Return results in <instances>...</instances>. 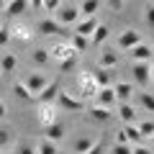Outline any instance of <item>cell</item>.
<instances>
[{
	"label": "cell",
	"instance_id": "6da1fadb",
	"mask_svg": "<svg viewBox=\"0 0 154 154\" xmlns=\"http://www.w3.org/2000/svg\"><path fill=\"white\" fill-rule=\"evenodd\" d=\"M82 100H77L72 93H67V90H59V95H57V108L62 110V113H77V110H82Z\"/></svg>",
	"mask_w": 154,
	"mask_h": 154
},
{
	"label": "cell",
	"instance_id": "7a4b0ae2",
	"mask_svg": "<svg viewBox=\"0 0 154 154\" xmlns=\"http://www.w3.org/2000/svg\"><path fill=\"white\" fill-rule=\"evenodd\" d=\"M131 77H134V82H136V85L146 88V85L152 82V62H134Z\"/></svg>",
	"mask_w": 154,
	"mask_h": 154
},
{
	"label": "cell",
	"instance_id": "3957f363",
	"mask_svg": "<svg viewBox=\"0 0 154 154\" xmlns=\"http://www.w3.org/2000/svg\"><path fill=\"white\" fill-rule=\"evenodd\" d=\"M23 85H26V88L33 93V98H36V95L41 93V90H44L46 85H49V77H46L44 72H28V75H26V80H23Z\"/></svg>",
	"mask_w": 154,
	"mask_h": 154
},
{
	"label": "cell",
	"instance_id": "277c9868",
	"mask_svg": "<svg viewBox=\"0 0 154 154\" xmlns=\"http://www.w3.org/2000/svg\"><path fill=\"white\" fill-rule=\"evenodd\" d=\"M80 18H82V16H80V8H77V5H62L59 11H57L54 21L62 23V26H75Z\"/></svg>",
	"mask_w": 154,
	"mask_h": 154
},
{
	"label": "cell",
	"instance_id": "5b68a950",
	"mask_svg": "<svg viewBox=\"0 0 154 154\" xmlns=\"http://www.w3.org/2000/svg\"><path fill=\"white\" fill-rule=\"evenodd\" d=\"M36 31L41 33V36H64V26L62 23H57L54 18H41V21L36 23Z\"/></svg>",
	"mask_w": 154,
	"mask_h": 154
},
{
	"label": "cell",
	"instance_id": "8992f818",
	"mask_svg": "<svg viewBox=\"0 0 154 154\" xmlns=\"http://www.w3.org/2000/svg\"><path fill=\"white\" fill-rule=\"evenodd\" d=\"M118 49H123V51H128V49H134L136 44H141V33L136 31V28H126V31H121V36H118Z\"/></svg>",
	"mask_w": 154,
	"mask_h": 154
},
{
	"label": "cell",
	"instance_id": "52a82bcc",
	"mask_svg": "<svg viewBox=\"0 0 154 154\" xmlns=\"http://www.w3.org/2000/svg\"><path fill=\"white\" fill-rule=\"evenodd\" d=\"M126 54L131 57L134 62H152L154 59V46L146 44V41H141V44H136L134 49H128Z\"/></svg>",
	"mask_w": 154,
	"mask_h": 154
},
{
	"label": "cell",
	"instance_id": "ba28073f",
	"mask_svg": "<svg viewBox=\"0 0 154 154\" xmlns=\"http://www.w3.org/2000/svg\"><path fill=\"white\" fill-rule=\"evenodd\" d=\"M100 26V18L98 16H90V18H80V21L75 23V33H80V36H93L95 28Z\"/></svg>",
	"mask_w": 154,
	"mask_h": 154
},
{
	"label": "cell",
	"instance_id": "9c48e42d",
	"mask_svg": "<svg viewBox=\"0 0 154 154\" xmlns=\"http://www.w3.org/2000/svg\"><path fill=\"white\" fill-rule=\"evenodd\" d=\"M57 113H59L57 103H41V108H38V121H41V126H49V123L59 121Z\"/></svg>",
	"mask_w": 154,
	"mask_h": 154
},
{
	"label": "cell",
	"instance_id": "30bf717a",
	"mask_svg": "<svg viewBox=\"0 0 154 154\" xmlns=\"http://www.w3.org/2000/svg\"><path fill=\"white\" fill-rule=\"evenodd\" d=\"M59 90H62L59 82H57V80H49V85H46V88L36 95V100H38V103H57V95H59Z\"/></svg>",
	"mask_w": 154,
	"mask_h": 154
},
{
	"label": "cell",
	"instance_id": "8fae6325",
	"mask_svg": "<svg viewBox=\"0 0 154 154\" xmlns=\"http://www.w3.org/2000/svg\"><path fill=\"white\" fill-rule=\"evenodd\" d=\"M95 103L103 105V108H113L118 100H116V93H113V85L110 88H98V93H95Z\"/></svg>",
	"mask_w": 154,
	"mask_h": 154
},
{
	"label": "cell",
	"instance_id": "7c38bea8",
	"mask_svg": "<svg viewBox=\"0 0 154 154\" xmlns=\"http://www.w3.org/2000/svg\"><path fill=\"white\" fill-rule=\"evenodd\" d=\"M44 134L46 136L44 139H49V141H62L64 139V134H67V128H64V123L62 121H54V123H49V126H44Z\"/></svg>",
	"mask_w": 154,
	"mask_h": 154
},
{
	"label": "cell",
	"instance_id": "4fadbf2b",
	"mask_svg": "<svg viewBox=\"0 0 154 154\" xmlns=\"http://www.w3.org/2000/svg\"><path fill=\"white\" fill-rule=\"evenodd\" d=\"M88 116H90V121H95V123H108L110 118H113V113H110V108H103V105H90V110H88Z\"/></svg>",
	"mask_w": 154,
	"mask_h": 154
},
{
	"label": "cell",
	"instance_id": "5bb4252c",
	"mask_svg": "<svg viewBox=\"0 0 154 154\" xmlns=\"http://www.w3.org/2000/svg\"><path fill=\"white\" fill-rule=\"evenodd\" d=\"M31 8H28V0H8V5H5V16L8 18H18L23 16V13H28Z\"/></svg>",
	"mask_w": 154,
	"mask_h": 154
},
{
	"label": "cell",
	"instance_id": "9a60e30c",
	"mask_svg": "<svg viewBox=\"0 0 154 154\" xmlns=\"http://www.w3.org/2000/svg\"><path fill=\"white\" fill-rule=\"evenodd\" d=\"M72 54H77V51L72 49V44H64V41H59V44H54L49 49V57H51V59H57V62L67 59V57H72Z\"/></svg>",
	"mask_w": 154,
	"mask_h": 154
},
{
	"label": "cell",
	"instance_id": "2e32d148",
	"mask_svg": "<svg viewBox=\"0 0 154 154\" xmlns=\"http://www.w3.org/2000/svg\"><path fill=\"white\" fill-rule=\"evenodd\" d=\"M113 93L118 103H131V95H134V85L131 82H118L113 85Z\"/></svg>",
	"mask_w": 154,
	"mask_h": 154
},
{
	"label": "cell",
	"instance_id": "e0dca14e",
	"mask_svg": "<svg viewBox=\"0 0 154 154\" xmlns=\"http://www.w3.org/2000/svg\"><path fill=\"white\" fill-rule=\"evenodd\" d=\"M118 64V51L113 49H103L98 57V67H103V69H113V67Z\"/></svg>",
	"mask_w": 154,
	"mask_h": 154
},
{
	"label": "cell",
	"instance_id": "ac0fdd59",
	"mask_svg": "<svg viewBox=\"0 0 154 154\" xmlns=\"http://www.w3.org/2000/svg\"><path fill=\"white\" fill-rule=\"evenodd\" d=\"M118 118L123 121V126L126 123H134L136 121V108L131 103H118Z\"/></svg>",
	"mask_w": 154,
	"mask_h": 154
},
{
	"label": "cell",
	"instance_id": "d6986e66",
	"mask_svg": "<svg viewBox=\"0 0 154 154\" xmlns=\"http://www.w3.org/2000/svg\"><path fill=\"white\" fill-rule=\"evenodd\" d=\"M77 8H80V16H82V18L98 16V11H100V0H82Z\"/></svg>",
	"mask_w": 154,
	"mask_h": 154
},
{
	"label": "cell",
	"instance_id": "ffe728a7",
	"mask_svg": "<svg viewBox=\"0 0 154 154\" xmlns=\"http://www.w3.org/2000/svg\"><path fill=\"white\" fill-rule=\"evenodd\" d=\"M108 36H110V28L105 26V23H100V26L95 28V33L90 36V46H103V41H105Z\"/></svg>",
	"mask_w": 154,
	"mask_h": 154
},
{
	"label": "cell",
	"instance_id": "44dd1931",
	"mask_svg": "<svg viewBox=\"0 0 154 154\" xmlns=\"http://www.w3.org/2000/svg\"><path fill=\"white\" fill-rule=\"evenodd\" d=\"M93 75V82L98 85V88H110V69H103V67H98L95 72H90Z\"/></svg>",
	"mask_w": 154,
	"mask_h": 154
},
{
	"label": "cell",
	"instance_id": "7402d4cb",
	"mask_svg": "<svg viewBox=\"0 0 154 154\" xmlns=\"http://www.w3.org/2000/svg\"><path fill=\"white\" fill-rule=\"evenodd\" d=\"M123 134H126V141L131 144V146H136V144L144 141V136L139 134V126H134V123H126V126H123Z\"/></svg>",
	"mask_w": 154,
	"mask_h": 154
},
{
	"label": "cell",
	"instance_id": "603a6c76",
	"mask_svg": "<svg viewBox=\"0 0 154 154\" xmlns=\"http://www.w3.org/2000/svg\"><path fill=\"white\" fill-rule=\"evenodd\" d=\"M13 95H16L18 100H23V103H31V100H36V98H33V93H31V90H28L23 82H13Z\"/></svg>",
	"mask_w": 154,
	"mask_h": 154
},
{
	"label": "cell",
	"instance_id": "cb8c5ba5",
	"mask_svg": "<svg viewBox=\"0 0 154 154\" xmlns=\"http://www.w3.org/2000/svg\"><path fill=\"white\" fill-rule=\"evenodd\" d=\"M95 141H98L95 136H80V139L75 141V154H85V152H90Z\"/></svg>",
	"mask_w": 154,
	"mask_h": 154
},
{
	"label": "cell",
	"instance_id": "d4e9b609",
	"mask_svg": "<svg viewBox=\"0 0 154 154\" xmlns=\"http://www.w3.org/2000/svg\"><path fill=\"white\" fill-rule=\"evenodd\" d=\"M69 44H72V49H75L77 54H80V51H88V46H90V38H88V36H80V33H72Z\"/></svg>",
	"mask_w": 154,
	"mask_h": 154
},
{
	"label": "cell",
	"instance_id": "484cf974",
	"mask_svg": "<svg viewBox=\"0 0 154 154\" xmlns=\"http://www.w3.org/2000/svg\"><path fill=\"white\" fill-rule=\"evenodd\" d=\"M18 67V57L16 54H5L3 59H0V72L5 75V72H13Z\"/></svg>",
	"mask_w": 154,
	"mask_h": 154
},
{
	"label": "cell",
	"instance_id": "4316f807",
	"mask_svg": "<svg viewBox=\"0 0 154 154\" xmlns=\"http://www.w3.org/2000/svg\"><path fill=\"white\" fill-rule=\"evenodd\" d=\"M49 59H51V57H49V49H33V51H31V62H33L36 67H44Z\"/></svg>",
	"mask_w": 154,
	"mask_h": 154
},
{
	"label": "cell",
	"instance_id": "83f0119b",
	"mask_svg": "<svg viewBox=\"0 0 154 154\" xmlns=\"http://www.w3.org/2000/svg\"><path fill=\"white\" fill-rule=\"evenodd\" d=\"M36 154H59V149H57L54 141H49V139H41V141L36 144Z\"/></svg>",
	"mask_w": 154,
	"mask_h": 154
},
{
	"label": "cell",
	"instance_id": "f1b7e54d",
	"mask_svg": "<svg viewBox=\"0 0 154 154\" xmlns=\"http://www.w3.org/2000/svg\"><path fill=\"white\" fill-rule=\"evenodd\" d=\"M80 88H85V95L98 93V85L93 82V75H80Z\"/></svg>",
	"mask_w": 154,
	"mask_h": 154
},
{
	"label": "cell",
	"instance_id": "f546056e",
	"mask_svg": "<svg viewBox=\"0 0 154 154\" xmlns=\"http://www.w3.org/2000/svg\"><path fill=\"white\" fill-rule=\"evenodd\" d=\"M139 105H141L144 110H149V113H154V93H139Z\"/></svg>",
	"mask_w": 154,
	"mask_h": 154
},
{
	"label": "cell",
	"instance_id": "4dcf8cb0",
	"mask_svg": "<svg viewBox=\"0 0 154 154\" xmlns=\"http://www.w3.org/2000/svg\"><path fill=\"white\" fill-rule=\"evenodd\" d=\"M139 134H141L144 139H152L154 136V121H152V118H144V121L139 123Z\"/></svg>",
	"mask_w": 154,
	"mask_h": 154
},
{
	"label": "cell",
	"instance_id": "1f68e13d",
	"mask_svg": "<svg viewBox=\"0 0 154 154\" xmlns=\"http://www.w3.org/2000/svg\"><path fill=\"white\" fill-rule=\"evenodd\" d=\"M75 67H77V54H72V57H67V59L59 62V72H72Z\"/></svg>",
	"mask_w": 154,
	"mask_h": 154
},
{
	"label": "cell",
	"instance_id": "d6a6232c",
	"mask_svg": "<svg viewBox=\"0 0 154 154\" xmlns=\"http://www.w3.org/2000/svg\"><path fill=\"white\" fill-rule=\"evenodd\" d=\"M144 21H146L149 31H154V0H152V3H149L146 8H144Z\"/></svg>",
	"mask_w": 154,
	"mask_h": 154
},
{
	"label": "cell",
	"instance_id": "836d02e7",
	"mask_svg": "<svg viewBox=\"0 0 154 154\" xmlns=\"http://www.w3.org/2000/svg\"><path fill=\"white\" fill-rule=\"evenodd\" d=\"M16 152H18V154H36V144H31V141H21Z\"/></svg>",
	"mask_w": 154,
	"mask_h": 154
},
{
	"label": "cell",
	"instance_id": "e575fe53",
	"mask_svg": "<svg viewBox=\"0 0 154 154\" xmlns=\"http://www.w3.org/2000/svg\"><path fill=\"white\" fill-rule=\"evenodd\" d=\"M13 141V136H11V128H0V152L8 146V144Z\"/></svg>",
	"mask_w": 154,
	"mask_h": 154
},
{
	"label": "cell",
	"instance_id": "d590c367",
	"mask_svg": "<svg viewBox=\"0 0 154 154\" xmlns=\"http://www.w3.org/2000/svg\"><path fill=\"white\" fill-rule=\"evenodd\" d=\"M13 38V28H8V26H0V46H5L8 41Z\"/></svg>",
	"mask_w": 154,
	"mask_h": 154
},
{
	"label": "cell",
	"instance_id": "8d00e7d4",
	"mask_svg": "<svg viewBox=\"0 0 154 154\" xmlns=\"http://www.w3.org/2000/svg\"><path fill=\"white\" fill-rule=\"evenodd\" d=\"M13 36H16V38H21V41H31V36H33V33L28 31L26 26H23V28H13Z\"/></svg>",
	"mask_w": 154,
	"mask_h": 154
},
{
	"label": "cell",
	"instance_id": "74e56055",
	"mask_svg": "<svg viewBox=\"0 0 154 154\" xmlns=\"http://www.w3.org/2000/svg\"><path fill=\"white\" fill-rule=\"evenodd\" d=\"M110 154H134V146L131 144H116V146L110 149Z\"/></svg>",
	"mask_w": 154,
	"mask_h": 154
},
{
	"label": "cell",
	"instance_id": "f35d334b",
	"mask_svg": "<svg viewBox=\"0 0 154 154\" xmlns=\"http://www.w3.org/2000/svg\"><path fill=\"white\" fill-rule=\"evenodd\" d=\"M59 8H62V0H44L41 11H51V13H57Z\"/></svg>",
	"mask_w": 154,
	"mask_h": 154
},
{
	"label": "cell",
	"instance_id": "ab89813d",
	"mask_svg": "<svg viewBox=\"0 0 154 154\" xmlns=\"http://www.w3.org/2000/svg\"><path fill=\"white\" fill-rule=\"evenodd\" d=\"M85 154H105V141H103V139H98V141L93 144V149L85 152Z\"/></svg>",
	"mask_w": 154,
	"mask_h": 154
},
{
	"label": "cell",
	"instance_id": "60d3db41",
	"mask_svg": "<svg viewBox=\"0 0 154 154\" xmlns=\"http://www.w3.org/2000/svg\"><path fill=\"white\" fill-rule=\"evenodd\" d=\"M123 3H126V0H105V5H108L110 11H121Z\"/></svg>",
	"mask_w": 154,
	"mask_h": 154
},
{
	"label": "cell",
	"instance_id": "b9f144b4",
	"mask_svg": "<svg viewBox=\"0 0 154 154\" xmlns=\"http://www.w3.org/2000/svg\"><path fill=\"white\" fill-rule=\"evenodd\" d=\"M134 154H152V149L144 146V144H136V146H134Z\"/></svg>",
	"mask_w": 154,
	"mask_h": 154
},
{
	"label": "cell",
	"instance_id": "7bdbcfd3",
	"mask_svg": "<svg viewBox=\"0 0 154 154\" xmlns=\"http://www.w3.org/2000/svg\"><path fill=\"white\" fill-rule=\"evenodd\" d=\"M41 5H44V0H28V8L31 11H41Z\"/></svg>",
	"mask_w": 154,
	"mask_h": 154
},
{
	"label": "cell",
	"instance_id": "ee69618b",
	"mask_svg": "<svg viewBox=\"0 0 154 154\" xmlns=\"http://www.w3.org/2000/svg\"><path fill=\"white\" fill-rule=\"evenodd\" d=\"M116 144H128V141H126V134H123V128H121V131H116Z\"/></svg>",
	"mask_w": 154,
	"mask_h": 154
},
{
	"label": "cell",
	"instance_id": "f6af8a7d",
	"mask_svg": "<svg viewBox=\"0 0 154 154\" xmlns=\"http://www.w3.org/2000/svg\"><path fill=\"white\" fill-rule=\"evenodd\" d=\"M5 116H8V108H5V103L0 100V118H5Z\"/></svg>",
	"mask_w": 154,
	"mask_h": 154
},
{
	"label": "cell",
	"instance_id": "bcb514c9",
	"mask_svg": "<svg viewBox=\"0 0 154 154\" xmlns=\"http://www.w3.org/2000/svg\"><path fill=\"white\" fill-rule=\"evenodd\" d=\"M5 5H8V0H0V11H5Z\"/></svg>",
	"mask_w": 154,
	"mask_h": 154
},
{
	"label": "cell",
	"instance_id": "7dc6e473",
	"mask_svg": "<svg viewBox=\"0 0 154 154\" xmlns=\"http://www.w3.org/2000/svg\"><path fill=\"white\" fill-rule=\"evenodd\" d=\"M152 82H154V59H152Z\"/></svg>",
	"mask_w": 154,
	"mask_h": 154
},
{
	"label": "cell",
	"instance_id": "c3c4849f",
	"mask_svg": "<svg viewBox=\"0 0 154 154\" xmlns=\"http://www.w3.org/2000/svg\"><path fill=\"white\" fill-rule=\"evenodd\" d=\"M152 144H154V136H152Z\"/></svg>",
	"mask_w": 154,
	"mask_h": 154
},
{
	"label": "cell",
	"instance_id": "681fc988",
	"mask_svg": "<svg viewBox=\"0 0 154 154\" xmlns=\"http://www.w3.org/2000/svg\"><path fill=\"white\" fill-rule=\"evenodd\" d=\"M0 154H5V152H0Z\"/></svg>",
	"mask_w": 154,
	"mask_h": 154
},
{
	"label": "cell",
	"instance_id": "f907efd6",
	"mask_svg": "<svg viewBox=\"0 0 154 154\" xmlns=\"http://www.w3.org/2000/svg\"><path fill=\"white\" fill-rule=\"evenodd\" d=\"M0 75H3V72H0Z\"/></svg>",
	"mask_w": 154,
	"mask_h": 154
},
{
	"label": "cell",
	"instance_id": "816d5d0a",
	"mask_svg": "<svg viewBox=\"0 0 154 154\" xmlns=\"http://www.w3.org/2000/svg\"><path fill=\"white\" fill-rule=\"evenodd\" d=\"M59 154H62V152H59Z\"/></svg>",
	"mask_w": 154,
	"mask_h": 154
}]
</instances>
